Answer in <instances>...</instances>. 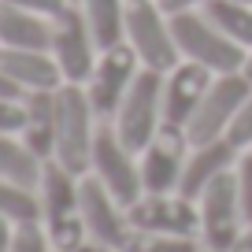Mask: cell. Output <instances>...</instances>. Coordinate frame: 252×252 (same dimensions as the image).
I'll use <instances>...</instances> for the list:
<instances>
[{
    "mask_svg": "<svg viewBox=\"0 0 252 252\" xmlns=\"http://www.w3.org/2000/svg\"><path fill=\"white\" fill-rule=\"evenodd\" d=\"M41 226L56 252H74L89 241L86 219H82V178L60 163L45 159L41 171Z\"/></svg>",
    "mask_w": 252,
    "mask_h": 252,
    "instance_id": "obj_1",
    "label": "cell"
},
{
    "mask_svg": "<svg viewBox=\"0 0 252 252\" xmlns=\"http://www.w3.org/2000/svg\"><path fill=\"white\" fill-rule=\"evenodd\" d=\"M93 119L96 111L82 86L67 82L56 89V159L78 178L89 174V163H93V141L100 130V126H93Z\"/></svg>",
    "mask_w": 252,
    "mask_h": 252,
    "instance_id": "obj_2",
    "label": "cell"
},
{
    "mask_svg": "<svg viewBox=\"0 0 252 252\" xmlns=\"http://www.w3.org/2000/svg\"><path fill=\"white\" fill-rule=\"evenodd\" d=\"M171 30H174V45H178L182 60L200 63L212 74H237L245 67L249 48L234 45L204 11H178V15H171Z\"/></svg>",
    "mask_w": 252,
    "mask_h": 252,
    "instance_id": "obj_3",
    "label": "cell"
},
{
    "mask_svg": "<svg viewBox=\"0 0 252 252\" xmlns=\"http://www.w3.org/2000/svg\"><path fill=\"white\" fill-rule=\"evenodd\" d=\"M111 126H115L119 141L134 152V156H141L152 145V137L163 130V74L141 67V74L134 78L126 100L119 104Z\"/></svg>",
    "mask_w": 252,
    "mask_h": 252,
    "instance_id": "obj_4",
    "label": "cell"
},
{
    "mask_svg": "<svg viewBox=\"0 0 252 252\" xmlns=\"http://www.w3.org/2000/svg\"><path fill=\"white\" fill-rule=\"evenodd\" d=\"M126 45L137 52L145 71L167 74L182 60L178 45H174L171 15L159 8V0H130V11H126Z\"/></svg>",
    "mask_w": 252,
    "mask_h": 252,
    "instance_id": "obj_5",
    "label": "cell"
},
{
    "mask_svg": "<svg viewBox=\"0 0 252 252\" xmlns=\"http://www.w3.org/2000/svg\"><path fill=\"white\" fill-rule=\"evenodd\" d=\"M249 93H252V82L245 78L241 71L237 74H215L212 89L204 93V100L197 104L193 119L186 123L189 145L197 149V145L226 137L230 126H234V119H237V111H241V104L249 100Z\"/></svg>",
    "mask_w": 252,
    "mask_h": 252,
    "instance_id": "obj_6",
    "label": "cell"
},
{
    "mask_svg": "<svg viewBox=\"0 0 252 252\" xmlns=\"http://www.w3.org/2000/svg\"><path fill=\"white\" fill-rule=\"evenodd\" d=\"M200 208V245L212 252H226L237 237L245 234V212H241V197H237V174L226 171L212 182L197 197Z\"/></svg>",
    "mask_w": 252,
    "mask_h": 252,
    "instance_id": "obj_7",
    "label": "cell"
},
{
    "mask_svg": "<svg viewBox=\"0 0 252 252\" xmlns=\"http://www.w3.org/2000/svg\"><path fill=\"white\" fill-rule=\"evenodd\" d=\"M48 52H52L63 82H71V86H86V82H89L96 60H100V48H96L93 30H89V23H86V15H82L78 4H71L63 15L52 19V41H48Z\"/></svg>",
    "mask_w": 252,
    "mask_h": 252,
    "instance_id": "obj_8",
    "label": "cell"
},
{
    "mask_svg": "<svg viewBox=\"0 0 252 252\" xmlns=\"http://www.w3.org/2000/svg\"><path fill=\"white\" fill-rule=\"evenodd\" d=\"M89 174L100 178V186L108 189L111 197L119 200L123 208H130L134 200L145 197L141 186V167H137L134 152L119 141L115 126H100L93 141V163H89Z\"/></svg>",
    "mask_w": 252,
    "mask_h": 252,
    "instance_id": "obj_9",
    "label": "cell"
},
{
    "mask_svg": "<svg viewBox=\"0 0 252 252\" xmlns=\"http://www.w3.org/2000/svg\"><path fill=\"white\" fill-rule=\"evenodd\" d=\"M137 74H141V60H137V52L126 45V41L115 45V48H104L96 67H93V74H89V82L82 86L96 115L115 119L119 104L126 100V93H130Z\"/></svg>",
    "mask_w": 252,
    "mask_h": 252,
    "instance_id": "obj_10",
    "label": "cell"
},
{
    "mask_svg": "<svg viewBox=\"0 0 252 252\" xmlns=\"http://www.w3.org/2000/svg\"><path fill=\"white\" fill-rule=\"evenodd\" d=\"M126 219L134 230L174 237H200V208L182 193H145L126 208Z\"/></svg>",
    "mask_w": 252,
    "mask_h": 252,
    "instance_id": "obj_11",
    "label": "cell"
},
{
    "mask_svg": "<svg viewBox=\"0 0 252 252\" xmlns=\"http://www.w3.org/2000/svg\"><path fill=\"white\" fill-rule=\"evenodd\" d=\"M186 145H189V137L178 126H163V130L152 137V145L141 152V159H137L145 193H178L182 171H186V159H189Z\"/></svg>",
    "mask_w": 252,
    "mask_h": 252,
    "instance_id": "obj_12",
    "label": "cell"
},
{
    "mask_svg": "<svg viewBox=\"0 0 252 252\" xmlns=\"http://www.w3.org/2000/svg\"><path fill=\"white\" fill-rule=\"evenodd\" d=\"M82 219H86V234L89 241L111 245V249H126V237H130V219H126V208L111 197L108 189L100 186V178L93 174H82Z\"/></svg>",
    "mask_w": 252,
    "mask_h": 252,
    "instance_id": "obj_13",
    "label": "cell"
},
{
    "mask_svg": "<svg viewBox=\"0 0 252 252\" xmlns=\"http://www.w3.org/2000/svg\"><path fill=\"white\" fill-rule=\"evenodd\" d=\"M215 74L200 63L178 60L171 71L163 74V126H178L186 130V123L193 119L197 104L204 100V93L212 89Z\"/></svg>",
    "mask_w": 252,
    "mask_h": 252,
    "instance_id": "obj_14",
    "label": "cell"
},
{
    "mask_svg": "<svg viewBox=\"0 0 252 252\" xmlns=\"http://www.w3.org/2000/svg\"><path fill=\"white\" fill-rule=\"evenodd\" d=\"M237 152H241V149H237L230 137L197 145V149L189 152V159H186L178 193H182V197H189V200H197L200 193L219 178V174H226V171H234V167H237Z\"/></svg>",
    "mask_w": 252,
    "mask_h": 252,
    "instance_id": "obj_15",
    "label": "cell"
},
{
    "mask_svg": "<svg viewBox=\"0 0 252 252\" xmlns=\"http://www.w3.org/2000/svg\"><path fill=\"white\" fill-rule=\"evenodd\" d=\"M0 67L8 71L23 93H45V89L67 86L56 67L52 52H37V48H0Z\"/></svg>",
    "mask_w": 252,
    "mask_h": 252,
    "instance_id": "obj_16",
    "label": "cell"
},
{
    "mask_svg": "<svg viewBox=\"0 0 252 252\" xmlns=\"http://www.w3.org/2000/svg\"><path fill=\"white\" fill-rule=\"evenodd\" d=\"M23 141L37 159H56V89L45 93H26L23 96Z\"/></svg>",
    "mask_w": 252,
    "mask_h": 252,
    "instance_id": "obj_17",
    "label": "cell"
},
{
    "mask_svg": "<svg viewBox=\"0 0 252 252\" xmlns=\"http://www.w3.org/2000/svg\"><path fill=\"white\" fill-rule=\"evenodd\" d=\"M52 41V19H41L33 11L0 4V48H37L48 52Z\"/></svg>",
    "mask_w": 252,
    "mask_h": 252,
    "instance_id": "obj_18",
    "label": "cell"
},
{
    "mask_svg": "<svg viewBox=\"0 0 252 252\" xmlns=\"http://www.w3.org/2000/svg\"><path fill=\"white\" fill-rule=\"evenodd\" d=\"M78 8L86 15L100 52L126 41V11H130V0H78Z\"/></svg>",
    "mask_w": 252,
    "mask_h": 252,
    "instance_id": "obj_19",
    "label": "cell"
},
{
    "mask_svg": "<svg viewBox=\"0 0 252 252\" xmlns=\"http://www.w3.org/2000/svg\"><path fill=\"white\" fill-rule=\"evenodd\" d=\"M41 171H45V159H37L26 149L23 137L15 134H0V178L23 182V186H41Z\"/></svg>",
    "mask_w": 252,
    "mask_h": 252,
    "instance_id": "obj_20",
    "label": "cell"
},
{
    "mask_svg": "<svg viewBox=\"0 0 252 252\" xmlns=\"http://www.w3.org/2000/svg\"><path fill=\"white\" fill-rule=\"evenodd\" d=\"M200 11H204L234 45L252 48V4H241V0H208Z\"/></svg>",
    "mask_w": 252,
    "mask_h": 252,
    "instance_id": "obj_21",
    "label": "cell"
},
{
    "mask_svg": "<svg viewBox=\"0 0 252 252\" xmlns=\"http://www.w3.org/2000/svg\"><path fill=\"white\" fill-rule=\"evenodd\" d=\"M0 215L19 222H41V193H33V186L0 178Z\"/></svg>",
    "mask_w": 252,
    "mask_h": 252,
    "instance_id": "obj_22",
    "label": "cell"
},
{
    "mask_svg": "<svg viewBox=\"0 0 252 252\" xmlns=\"http://www.w3.org/2000/svg\"><path fill=\"white\" fill-rule=\"evenodd\" d=\"M200 237H174V234H149V230H130L123 252H200Z\"/></svg>",
    "mask_w": 252,
    "mask_h": 252,
    "instance_id": "obj_23",
    "label": "cell"
},
{
    "mask_svg": "<svg viewBox=\"0 0 252 252\" xmlns=\"http://www.w3.org/2000/svg\"><path fill=\"white\" fill-rule=\"evenodd\" d=\"M11 252H56V249H52V241H48V234H45L41 222H19Z\"/></svg>",
    "mask_w": 252,
    "mask_h": 252,
    "instance_id": "obj_24",
    "label": "cell"
},
{
    "mask_svg": "<svg viewBox=\"0 0 252 252\" xmlns=\"http://www.w3.org/2000/svg\"><path fill=\"white\" fill-rule=\"evenodd\" d=\"M237 197H241V212H245V222L252 226V149H241L237 156Z\"/></svg>",
    "mask_w": 252,
    "mask_h": 252,
    "instance_id": "obj_25",
    "label": "cell"
},
{
    "mask_svg": "<svg viewBox=\"0 0 252 252\" xmlns=\"http://www.w3.org/2000/svg\"><path fill=\"white\" fill-rule=\"evenodd\" d=\"M226 137L237 145V149H252V93H249V100L241 104V111H237V119H234V126H230Z\"/></svg>",
    "mask_w": 252,
    "mask_h": 252,
    "instance_id": "obj_26",
    "label": "cell"
},
{
    "mask_svg": "<svg viewBox=\"0 0 252 252\" xmlns=\"http://www.w3.org/2000/svg\"><path fill=\"white\" fill-rule=\"evenodd\" d=\"M0 4H11V8H23V11H33L41 19H56L71 8V0H0Z\"/></svg>",
    "mask_w": 252,
    "mask_h": 252,
    "instance_id": "obj_27",
    "label": "cell"
},
{
    "mask_svg": "<svg viewBox=\"0 0 252 252\" xmlns=\"http://www.w3.org/2000/svg\"><path fill=\"white\" fill-rule=\"evenodd\" d=\"M23 119H26V108L23 100H0V134H23Z\"/></svg>",
    "mask_w": 252,
    "mask_h": 252,
    "instance_id": "obj_28",
    "label": "cell"
},
{
    "mask_svg": "<svg viewBox=\"0 0 252 252\" xmlns=\"http://www.w3.org/2000/svg\"><path fill=\"white\" fill-rule=\"evenodd\" d=\"M208 0H159V8L167 11V15H178V11H200Z\"/></svg>",
    "mask_w": 252,
    "mask_h": 252,
    "instance_id": "obj_29",
    "label": "cell"
},
{
    "mask_svg": "<svg viewBox=\"0 0 252 252\" xmlns=\"http://www.w3.org/2000/svg\"><path fill=\"white\" fill-rule=\"evenodd\" d=\"M23 89L15 86V82L8 78V71H4V67H0V100H23Z\"/></svg>",
    "mask_w": 252,
    "mask_h": 252,
    "instance_id": "obj_30",
    "label": "cell"
},
{
    "mask_svg": "<svg viewBox=\"0 0 252 252\" xmlns=\"http://www.w3.org/2000/svg\"><path fill=\"white\" fill-rule=\"evenodd\" d=\"M11 241H15V222L0 215V252H11Z\"/></svg>",
    "mask_w": 252,
    "mask_h": 252,
    "instance_id": "obj_31",
    "label": "cell"
},
{
    "mask_svg": "<svg viewBox=\"0 0 252 252\" xmlns=\"http://www.w3.org/2000/svg\"><path fill=\"white\" fill-rule=\"evenodd\" d=\"M226 252H252V226H245V234L241 237H237V241L234 245H230V249Z\"/></svg>",
    "mask_w": 252,
    "mask_h": 252,
    "instance_id": "obj_32",
    "label": "cell"
},
{
    "mask_svg": "<svg viewBox=\"0 0 252 252\" xmlns=\"http://www.w3.org/2000/svg\"><path fill=\"white\" fill-rule=\"evenodd\" d=\"M74 252H123V249H111V245H100V241H86L82 249H74Z\"/></svg>",
    "mask_w": 252,
    "mask_h": 252,
    "instance_id": "obj_33",
    "label": "cell"
},
{
    "mask_svg": "<svg viewBox=\"0 0 252 252\" xmlns=\"http://www.w3.org/2000/svg\"><path fill=\"white\" fill-rule=\"evenodd\" d=\"M241 74L252 82V48H249V56H245V67H241Z\"/></svg>",
    "mask_w": 252,
    "mask_h": 252,
    "instance_id": "obj_34",
    "label": "cell"
},
{
    "mask_svg": "<svg viewBox=\"0 0 252 252\" xmlns=\"http://www.w3.org/2000/svg\"><path fill=\"white\" fill-rule=\"evenodd\" d=\"M241 4H252V0H241Z\"/></svg>",
    "mask_w": 252,
    "mask_h": 252,
    "instance_id": "obj_35",
    "label": "cell"
},
{
    "mask_svg": "<svg viewBox=\"0 0 252 252\" xmlns=\"http://www.w3.org/2000/svg\"><path fill=\"white\" fill-rule=\"evenodd\" d=\"M200 252H212V249H200Z\"/></svg>",
    "mask_w": 252,
    "mask_h": 252,
    "instance_id": "obj_36",
    "label": "cell"
},
{
    "mask_svg": "<svg viewBox=\"0 0 252 252\" xmlns=\"http://www.w3.org/2000/svg\"><path fill=\"white\" fill-rule=\"evenodd\" d=\"M71 4H78V0H71Z\"/></svg>",
    "mask_w": 252,
    "mask_h": 252,
    "instance_id": "obj_37",
    "label": "cell"
}]
</instances>
